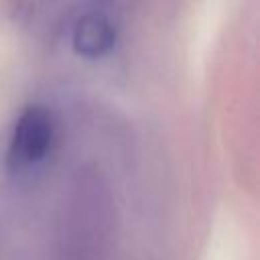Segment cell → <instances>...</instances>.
<instances>
[{
  "label": "cell",
  "mask_w": 260,
  "mask_h": 260,
  "mask_svg": "<svg viewBox=\"0 0 260 260\" xmlns=\"http://www.w3.org/2000/svg\"><path fill=\"white\" fill-rule=\"evenodd\" d=\"M53 138L55 122L51 112L43 106H26L12 128L6 165L16 173L39 165L51 150Z\"/></svg>",
  "instance_id": "cell-1"
},
{
  "label": "cell",
  "mask_w": 260,
  "mask_h": 260,
  "mask_svg": "<svg viewBox=\"0 0 260 260\" xmlns=\"http://www.w3.org/2000/svg\"><path fill=\"white\" fill-rule=\"evenodd\" d=\"M71 43L73 49L83 57H102L116 45V26L110 16L102 12H85L73 24Z\"/></svg>",
  "instance_id": "cell-2"
}]
</instances>
